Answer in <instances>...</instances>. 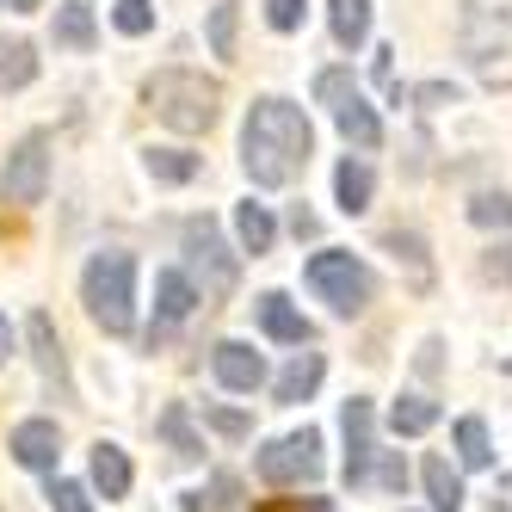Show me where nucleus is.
Returning <instances> with one entry per match:
<instances>
[{
	"instance_id": "nucleus-1",
	"label": "nucleus",
	"mask_w": 512,
	"mask_h": 512,
	"mask_svg": "<svg viewBox=\"0 0 512 512\" xmlns=\"http://www.w3.org/2000/svg\"><path fill=\"white\" fill-rule=\"evenodd\" d=\"M315 155V130L303 118V105H290V99H260L247 112L241 124V167L253 186H290Z\"/></svg>"
},
{
	"instance_id": "nucleus-2",
	"label": "nucleus",
	"mask_w": 512,
	"mask_h": 512,
	"mask_svg": "<svg viewBox=\"0 0 512 512\" xmlns=\"http://www.w3.org/2000/svg\"><path fill=\"white\" fill-rule=\"evenodd\" d=\"M457 50L482 87H512V0H463Z\"/></svg>"
},
{
	"instance_id": "nucleus-3",
	"label": "nucleus",
	"mask_w": 512,
	"mask_h": 512,
	"mask_svg": "<svg viewBox=\"0 0 512 512\" xmlns=\"http://www.w3.org/2000/svg\"><path fill=\"white\" fill-rule=\"evenodd\" d=\"M142 99L155 105V118L179 136H198L216 124V112H223V87L204 81L198 68H161V75L142 87Z\"/></svg>"
},
{
	"instance_id": "nucleus-4",
	"label": "nucleus",
	"mask_w": 512,
	"mask_h": 512,
	"mask_svg": "<svg viewBox=\"0 0 512 512\" xmlns=\"http://www.w3.org/2000/svg\"><path fill=\"white\" fill-rule=\"evenodd\" d=\"M81 303L105 334H130L136 327V260L124 247H105L81 272Z\"/></svg>"
},
{
	"instance_id": "nucleus-5",
	"label": "nucleus",
	"mask_w": 512,
	"mask_h": 512,
	"mask_svg": "<svg viewBox=\"0 0 512 512\" xmlns=\"http://www.w3.org/2000/svg\"><path fill=\"white\" fill-rule=\"evenodd\" d=\"M179 247H186V278L198 284V303H223L235 278H241V260L229 253L223 229L210 223V216H192L186 235H179Z\"/></svg>"
},
{
	"instance_id": "nucleus-6",
	"label": "nucleus",
	"mask_w": 512,
	"mask_h": 512,
	"mask_svg": "<svg viewBox=\"0 0 512 512\" xmlns=\"http://www.w3.org/2000/svg\"><path fill=\"white\" fill-rule=\"evenodd\" d=\"M303 278L334 315H364V303H371V272H364V260L346 253V247H321L303 266Z\"/></svg>"
},
{
	"instance_id": "nucleus-7",
	"label": "nucleus",
	"mask_w": 512,
	"mask_h": 512,
	"mask_svg": "<svg viewBox=\"0 0 512 512\" xmlns=\"http://www.w3.org/2000/svg\"><path fill=\"white\" fill-rule=\"evenodd\" d=\"M315 99L327 105V118H334L358 149H377V142H383V118L371 112V99L358 93L352 68H321V75H315Z\"/></svg>"
},
{
	"instance_id": "nucleus-8",
	"label": "nucleus",
	"mask_w": 512,
	"mask_h": 512,
	"mask_svg": "<svg viewBox=\"0 0 512 512\" xmlns=\"http://www.w3.org/2000/svg\"><path fill=\"white\" fill-rule=\"evenodd\" d=\"M253 469H260V482H272V488H303V482H315V475H321V432L303 426V432H290V438H272Z\"/></svg>"
},
{
	"instance_id": "nucleus-9",
	"label": "nucleus",
	"mask_w": 512,
	"mask_h": 512,
	"mask_svg": "<svg viewBox=\"0 0 512 512\" xmlns=\"http://www.w3.org/2000/svg\"><path fill=\"white\" fill-rule=\"evenodd\" d=\"M0 192H7V204H19V210L44 204V192H50V136L44 130L19 136V149L7 155V173H0Z\"/></svg>"
},
{
	"instance_id": "nucleus-10",
	"label": "nucleus",
	"mask_w": 512,
	"mask_h": 512,
	"mask_svg": "<svg viewBox=\"0 0 512 512\" xmlns=\"http://www.w3.org/2000/svg\"><path fill=\"white\" fill-rule=\"evenodd\" d=\"M340 432H346V482L364 488V475H371V457H377V408L364 395L346 401V414H340Z\"/></svg>"
},
{
	"instance_id": "nucleus-11",
	"label": "nucleus",
	"mask_w": 512,
	"mask_h": 512,
	"mask_svg": "<svg viewBox=\"0 0 512 512\" xmlns=\"http://www.w3.org/2000/svg\"><path fill=\"white\" fill-rule=\"evenodd\" d=\"M210 371H216V383H223V389H235V395H253V389L266 383V358L253 352L247 340H223V346L210 352Z\"/></svg>"
},
{
	"instance_id": "nucleus-12",
	"label": "nucleus",
	"mask_w": 512,
	"mask_h": 512,
	"mask_svg": "<svg viewBox=\"0 0 512 512\" xmlns=\"http://www.w3.org/2000/svg\"><path fill=\"white\" fill-rule=\"evenodd\" d=\"M7 451H13V463H19V469L50 475V469H56V457H62V432H56V420H19Z\"/></svg>"
},
{
	"instance_id": "nucleus-13",
	"label": "nucleus",
	"mask_w": 512,
	"mask_h": 512,
	"mask_svg": "<svg viewBox=\"0 0 512 512\" xmlns=\"http://www.w3.org/2000/svg\"><path fill=\"white\" fill-rule=\"evenodd\" d=\"M192 309H198V284H192L186 272H161V278H155V334L179 327ZM155 334H149V340H155Z\"/></svg>"
},
{
	"instance_id": "nucleus-14",
	"label": "nucleus",
	"mask_w": 512,
	"mask_h": 512,
	"mask_svg": "<svg viewBox=\"0 0 512 512\" xmlns=\"http://www.w3.org/2000/svg\"><path fill=\"white\" fill-rule=\"evenodd\" d=\"M321 377H327V358H321V352H297V358H290L284 371H278L272 395L284 401V408H297V401H309V395L321 389Z\"/></svg>"
},
{
	"instance_id": "nucleus-15",
	"label": "nucleus",
	"mask_w": 512,
	"mask_h": 512,
	"mask_svg": "<svg viewBox=\"0 0 512 512\" xmlns=\"http://www.w3.org/2000/svg\"><path fill=\"white\" fill-rule=\"evenodd\" d=\"M260 327L278 340V346H309L315 327L303 321V309H290V297H278V290H266L260 297Z\"/></svg>"
},
{
	"instance_id": "nucleus-16",
	"label": "nucleus",
	"mask_w": 512,
	"mask_h": 512,
	"mask_svg": "<svg viewBox=\"0 0 512 512\" xmlns=\"http://www.w3.org/2000/svg\"><path fill=\"white\" fill-rule=\"evenodd\" d=\"M371 192H377L371 161H364V155H346V161L334 167V198H340V210H346V216H364V210H371Z\"/></svg>"
},
{
	"instance_id": "nucleus-17",
	"label": "nucleus",
	"mask_w": 512,
	"mask_h": 512,
	"mask_svg": "<svg viewBox=\"0 0 512 512\" xmlns=\"http://www.w3.org/2000/svg\"><path fill=\"white\" fill-rule=\"evenodd\" d=\"M327 25H334L340 50H358L371 38V0H327Z\"/></svg>"
},
{
	"instance_id": "nucleus-18",
	"label": "nucleus",
	"mask_w": 512,
	"mask_h": 512,
	"mask_svg": "<svg viewBox=\"0 0 512 512\" xmlns=\"http://www.w3.org/2000/svg\"><path fill=\"white\" fill-rule=\"evenodd\" d=\"M25 334H31V352H38V371L50 383H68V358H62V340H56V321L38 309V315L25 321Z\"/></svg>"
},
{
	"instance_id": "nucleus-19",
	"label": "nucleus",
	"mask_w": 512,
	"mask_h": 512,
	"mask_svg": "<svg viewBox=\"0 0 512 512\" xmlns=\"http://www.w3.org/2000/svg\"><path fill=\"white\" fill-rule=\"evenodd\" d=\"M420 482H426L432 512H463V475H457L445 457H426V463H420Z\"/></svg>"
},
{
	"instance_id": "nucleus-20",
	"label": "nucleus",
	"mask_w": 512,
	"mask_h": 512,
	"mask_svg": "<svg viewBox=\"0 0 512 512\" xmlns=\"http://www.w3.org/2000/svg\"><path fill=\"white\" fill-rule=\"evenodd\" d=\"M130 482H136V475H130V457H124L118 445H93V488H99L105 500H124Z\"/></svg>"
},
{
	"instance_id": "nucleus-21",
	"label": "nucleus",
	"mask_w": 512,
	"mask_h": 512,
	"mask_svg": "<svg viewBox=\"0 0 512 512\" xmlns=\"http://www.w3.org/2000/svg\"><path fill=\"white\" fill-rule=\"evenodd\" d=\"M38 81V50L25 38H0V93H19Z\"/></svg>"
},
{
	"instance_id": "nucleus-22",
	"label": "nucleus",
	"mask_w": 512,
	"mask_h": 512,
	"mask_svg": "<svg viewBox=\"0 0 512 512\" xmlns=\"http://www.w3.org/2000/svg\"><path fill=\"white\" fill-rule=\"evenodd\" d=\"M235 235H241V247L253 253V260H260V253H272V241H278V223H272V210L247 198V204L235 210Z\"/></svg>"
},
{
	"instance_id": "nucleus-23",
	"label": "nucleus",
	"mask_w": 512,
	"mask_h": 512,
	"mask_svg": "<svg viewBox=\"0 0 512 512\" xmlns=\"http://www.w3.org/2000/svg\"><path fill=\"white\" fill-rule=\"evenodd\" d=\"M155 426H161V438L173 445V457H179V463H198V457H204V438L192 432V414L179 408V401H173V408H161V420H155Z\"/></svg>"
},
{
	"instance_id": "nucleus-24",
	"label": "nucleus",
	"mask_w": 512,
	"mask_h": 512,
	"mask_svg": "<svg viewBox=\"0 0 512 512\" xmlns=\"http://www.w3.org/2000/svg\"><path fill=\"white\" fill-rule=\"evenodd\" d=\"M93 38H99L93 7H81V0L56 7V44H62V50H93Z\"/></svg>"
},
{
	"instance_id": "nucleus-25",
	"label": "nucleus",
	"mask_w": 512,
	"mask_h": 512,
	"mask_svg": "<svg viewBox=\"0 0 512 512\" xmlns=\"http://www.w3.org/2000/svg\"><path fill=\"white\" fill-rule=\"evenodd\" d=\"M389 426H395V438H420V432H432V426H438V401H426V395H401L395 408H389Z\"/></svg>"
},
{
	"instance_id": "nucleus-26",
	"label": "nucleus",
	"mask_w": 512,
	"mask_h": 512,
	"mask_svg": "<svg viewBox=\"0 0 512 512\" xmlns=\"http://www.w3.org/2000/svg\"><path fill=\"white\" fill-rule=\"evenodd\" d=\"M457 463H463V469H488V463H494L488 426L475 420V414H463V420H457Z\"/></svg>"
},
{
	"instance_id": "nucleus-27",
	"label": "nucleus",
	"mask_w": 512,
	"mask_h": 512,
	"mask_svg": "<svg viewBox=\"0 0 512 512\" xmlns=\"http://www.w3.org/2000/svg\"><path fill=\"white\" fill-rule=\"evenodd\" d=\"M198 155L192 149H149V173L161 179V186H186V179H198Z\"/></svg>"
},
{
	"instance_id": "nucleus-28",
	"label": "nucleus",
	"mask_w": 512,
	"mask_h": 512,
	"mask_svg": "<svg viewBox=\"0 0 512 512\" xmlns=\"http://www.w3.org/2000/svg\"><path fill=\"white\" fill-rule=\"evenodd\" d=\"M383 247L395 253V260H408V272H414V284H420V290L432 284V260H426V241H420L414 229H389V235H383Z\"/></svg>"
},
{
	"instance_id": "nucleus-29",
	"label": "nucleus",
	"mask_w": 512,
	"mask_h": 512,
	"mask_svg": "<svg viewBox=\"0 0 512 512\" xmlns=\"http://www.w3.org/2000/svg\"><path fill=\"white\" fill-rule=\"evenodd\" d=\"M241 506V482L235 475H210V488L186 494V512H235Z\"/></svg>"
},
{
	"instance_id": "nucleus-30",
	"label": "nucleus",
	"mask_w": 512,
	"mask_h": 512,
	"mask_svg": "<svg viewBox=\"0 0 512 512\" xmlns=\"http://www.w3.org/2000/svg\"><path fill=\"white\" fill-rule=\"evenodd\" d=\"M235 31H241V7H235V0H223V7H210V25H204L210 56H235Z\"/></svg>"
},
{
	"instance_id": "nucleus-31",
	"label": "nucleus",
	"mask_w": 512,
	"mask_h": 512,
	"mask_svg": "<svg viewBox=\"0 0 512 512\" xmlns=\"http://www.w3.org/2000/svg\"><path fill=\"white\" fill-rule=\"evenodd\" d=\"M469 223L475 229H512V198L506 192H482L469 204Z\"/></svg>"
},
{
	"instance_id": "nucleus-32",
	"label": "nucleus",
	"mask_w": 512,
	"mask_h": 512,
	"mask_svg": "<svg viewBox=\"0 0 512 512\" xmlns=\"http://www.w3.org/2000/svg\"><path fill=\"white\" fill-rule=\"evenodd\" d=\"M364 482H377V488L401 494V488H408V463H401L395 451H377V457H371V475H364Z\"/></svg>"
},
{
	"instance_id": "nucleus-33",
	"label": "nucleus",
	"mask_w": 512,
	"mask_h": 512,
	"mask_svg": "<svg viewBox=\"0 0 512 512\" xmlns=\"http://www.w3.org/2000/svg\"><path fill=\"white\" fill-rule=\"evenodd\" d=\"M118 31H124V38H142V31H155V7H149V0H118Z\"/></svg>"
},
{
	"instance_id": "nucleus-34",
	"label": "nucleus",
	"mask_w": 512,
	"mask_h": 512,
	"mask_svg": "<svg viewBox=\"0 0 512 512\" xmlns=\"http://www.w3.org/2000/svg\"><path fill=\"white\" fill-rule=\"evenodd\" d=\"M50 506L56 512H93V500H87L81 482H50Z\"/></svg>"
},
{
	"instance_id": "nucleus-35",
	"label": "nucleus",
	"mask_w": 512,
	"mask_h": 512,
	"mask_svg": "<svg viewBox=\"0 0 512 512\" xmlns=\"http://www.w3.org/2000/svg\"><path fill=\"white\" fill-rule=\"evenodd\" d=\"M204 420L223 432V438H247V432H253V420H247V414H235V408H204Z\"/></svg>"
},
{
	"instance_id": "nucleus-36",
	"label": "nucleus",
	"mask_w": 512,
	"mask_h": 512,
	"mask_svg": "<svg viewBox=\"0 0 512 512\" xmlns=\"http://www.w3.org/2000/svg\"><path fill=\"white\" fill-rule=\"evenodd\" d=\"M266 19H272V31H297L303 25V0H266Z\"/></svg>"
},
{
	"instance_id": "nucleus-37",
	"label": "nucleus",
	"mask_w": 512,
	"mask_h": 512,
	"mask_svg": "<svg viewBox=\"0 0 512 512\" xmlns=\"http://www.w3.org/2000/svg\"><path fill=\"white\" fill-rule=\"evenodd\" d=\"M482 278H488V284H512V241H506V247H488Z\"/></svg>"
},
{
	"instance_id": "nucleus-38",
	"label": "nucleus",
	"mask_w": 512,
	"mask_h": 512,
	"mask_svg": "<svg viewBox=\"0 0 512 512\" xmlns=\"http://www.w3.org/2000/svg\"><path fill=\"white\" fill-rule=\"evenodd\" d=\"M260 512H327L321 494H303V500H278V506H260Z\"/></svg>"
},
{
	"instance_id": "nucleus-39",
	"label": "nucleus",
	"mask_w": 512,
	"mask_h": 512,
	"mask_svg": "<svg viewBox=\"0 0 512 512\" xmlns=\"http://www.w3.org/2000/svg\"><path fill=\"white\" fill-rule=\"evenodd\" d=\"M290 229H297V235H315V216H309V210L297 204V210H290Z\"/></svg>"
},
{
	"instance_id": "nucleus-40",
	"label": "nucleus",
	"mask_w": 512,
	"mask_h": 512,
	"mask_svg": "<svg viewBox=\"0 0 512 512\" xmlns=\"http://www.w3.org/2000/svg\"><path fill=\"white\" fill-rule=\"evenodd\" d=\"M13 358V327H7V315H0V364Z\"/></svg>"
},
{
	"instance_id": "nucleus-41",
	"label": "nucleus",
	"mask_w": 512,
	"mask_h": 512,
	"mask_svg": "<svg viewBox=\"0 0 512 512\" xmlns=\"http://www.w3.org/2000/svg\"><path fill=\"white\" fill-rule=\"evenodd\" d=\"M7 7H13V13H38V7H44V0H7Z\"/></svg>"
}]
</instances>
